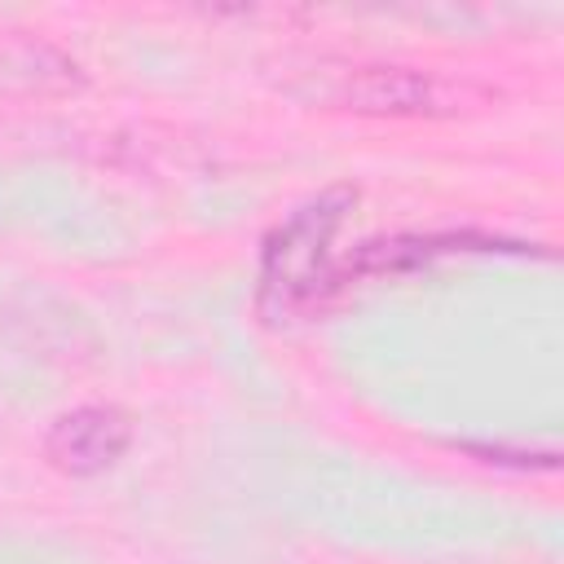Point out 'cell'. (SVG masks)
Masks as SVG:
<instances>
[{"mask_svg": "<svg viewBox=\"0 0 564 564\" xmlns=\"http://www.w3.org/2000/svg\"><path fill=\"white\" fill-rule=\"evenodd\" d=\"M132 445V423L115 405H75L62 419H53L44 436V454L66 476H97L110 463L123 458Z\"/></svg>", "mask_w": 564, "mask_h": 564, "instance_id": "obj_2", "label": "cell"}, {"mask_svg": "<svg viewBox=\"0 0 564 564\" xmlns=\"http://www.w3.org/2000/svg\"><path fill=\"white\" fill-rule=\"evenodd\" d=\"M463 251H502L498 238L485 234H397V238H370L361 247H352L339 269L335 282L339 291L361 282V278H392V273H410L423 269L441 256H463Z\"/></svg>", "mask_w": 564, "mask_h": 564, "instance_id": "obj_3", "label": "cell"}, {"mask_svg": "<svg viewBox=\"0 0 564 564\" xmlns=\"http://www.w3.org/2000/svg\"><path fill=\"white\" fill-rule=\"evenodd\" d=\"M357 207L352 185H330L300 203L286 220H278L260 247V273H256V308L264 322H295L322 308L339 282H335V234Z\"/></svg>", "mask_w": 564, "mask_h": 564, "instance_id": "obj_1", "label": "cell"}]
</instances>
